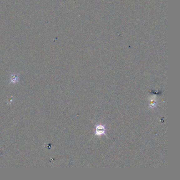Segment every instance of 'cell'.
Segmentation results:
<instances>
[{"label": "cell", "mask_w": 180, "mask_h": 180, "mask_svg": "<svg viewBox=\"0 0 180 180\" xmlns=\"http://www.w3.org/2000/svg\"><path fill=\"white\" fill-rule=\"evenodd\" d=\"M95 134L96 136H101L106 134V127L101 123L96 125L94 130Z\"/></svg>", "instance_id": "cell-1"}, {"label": "cell", "mask_w": 180, "mask_h": 180, "mask_svg": "<svg viewBox=\"0 0 180 180\" xmlns=\"http://www.w3.org/2000/svg\"><path fill=\"white\" fill-rule=\"evenodd\" d=\"M156 105H157V101L153 97H152V99H151V100L150 101V106L152 108H154L156 107Z\"/></svg>", "instance_id": "cell-2"}]
</instances>
